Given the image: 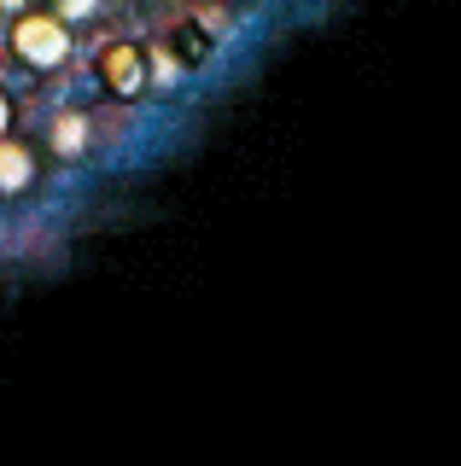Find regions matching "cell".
<instances>
[{"instance_id": "6da1fadb", "label": "cell", "mask_w": 461, "mask_h": 466, "mask_svg": "<svg viewBox=\"0 0 461 466\" xmlns=\"http://www.w3.org/2000/svg\"><path fill=\"white\" fill-rule=\"evenodd\" d=\"M12 53L30 70H59L70 58V29L59 12H24L18 29H12Z\"/></svg>"}, {"instance_id": "7a4b0ae2", "label": "cell", "mask_w": 461, "mask_h": 466, "mask_svg": "<svg viewBox=\"0 0 461 466\" xmlns=\"http://www.w3.org/2000/svg\"><path fill=\"white\" fill-rule=\"evenodd\" d=\"M106 82H111V94L118 99H140L147 94V58H140V47H111L106 53Z\"/></svg>"}, {"instance_id": "3957f363", "label": "cell", "mask_w": 461, "mask_h": 466, "mask_svg": "<svg viewBox=\"0 0 461 466\" xmlns=\"http://www.w3.org/2000/svg\"><path fill=\"white\" fill-rule=\"evenodd\" d=\"M30 181H36V152L24 140L0 135V193H24Z\"/></svg>"}, {"instance_id": "277c9868", "label": "cell", "mask_w": 461, "mask_h": 466, "mask_svg": "<svg viewBox=\"0 0 461 466\" xmlns=\"http://www.w3.org/2000/svg\"><path fill=\"white\" fill-rule=\"evenodd\" d=\"M82 146H88V116H77V111L59 116V123H53V152H59V157H77Z\"/></svg>"}, {"instance_id": "5b68a950", "label": "cell", "mask_w": 461, "mask_h": 466, "mask_svg": "<svg viewBox=\"0 0 461 466\" xmlns=\"http://www.w3.org/2000/svg\"><path fill=\"white\" fill-rule=\"evenodd\" d=\"M99 0H59V18H88Z\"/></svg>"}, {"instance_id": "8992f818", "label": "cell", "mask_w": 461, "mask_h": 466, "mask_svg": "<svg viewBox=\"0 0 461 466\" xmlns=\"http://www.w3.org/2000/svg\"><path fill=\"white\" fill-rule=\"evenodd\" d=\"M6 128H12V99L0 94V135H6Z\"/></svg>"}, {"instance_id": "52a82bcc", "label": "cell", "mask_w": 461, "mask_h": 466, "mask_svg": "<svg viewBox=\"0 0 461 466\" xmlns=\"http://www.w3.org/2000/svg\"><path fill=\"white\" fill-rule=\"evenodd\" d=\"M0 6H6V12H18V6H24V0H0Z\"/></svg>"}]
</instances>
